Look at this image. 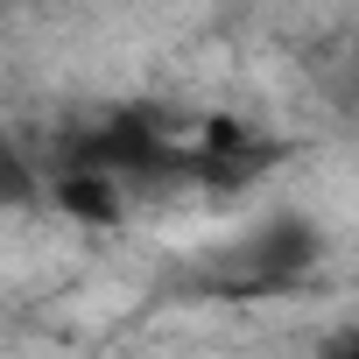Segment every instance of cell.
<instances>
[{"instance_id": "cell-1", "label": "cell", "mask_w": 359, "mask_h": 359, "mask_svg": "<svg viewBox=\"0 0 359 359\" xmlns=\"http://www.w3.org/2000/svg\"><path fill=\"white\" fill-rule=\"evenodd\" d=\"M317 254H324V240H317V226L310 219H268V226H254V233H240L219 261H212V289H226V296H275V289H296L310 268H317Z\"/></svg>"}, {"instance_id": "cell-2", "label": "cell", "mask_w": 359, "mask_h": 359, "mask_svg": "<svg viewBox=\"0 0 359 359\" xmlns=\"http://www.w3.org/2000/svg\"><path fill=\"white\" fill-rule=\"evenodd\" d=\"M50 205H57V212H71L78 226H113V219L127 212V191L113 184V176L64 169V176H50Z\"/></svg>"}, {"instance_id": "cell-3", "label": "cell", "mask_w": 359, "mask_h": 359, "mask_svg": "<svg viewBox=\"0 0 359 359\" xmlns=\"http://www.w3.org/2000/svg\"><path fill=\"white\" fill-rule=\"evenodd\" d=\"M331 359H359V331H345V338L331 345Z\"/></svg>"}, {"instance_id": "cell-4", "label": "cell", "mask_w": 359, "mask_h": 359, "mask_svg": "<svg viewBox=\"0 0 359 359\" xmlns=\"http://www.w3.org/2000/svg\"><path fill=\"white\" fill-rule=\"evenodd\" d=\"M352 57H359V29H352Z\"/></svg>"}]
</instances>
